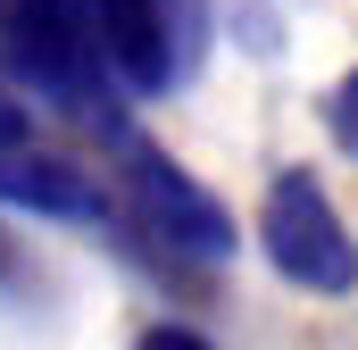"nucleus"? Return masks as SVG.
<instances>
[{
    "label": "nucleus",
    "mask_w": 358,
    "mask_h": 350,
    "mask_svg": "<svg viewBox=\"0 0 358 350\" xmlns=\"http://www.w3.org/2000/svg\"><path fill=\"white\" fill-rule=\"evenodd\" d=\"M0 200H8V209H34V217H76V225H92V217H108V209H117L84 167L50 159V150H34V142L0 159Z\"/></svg>",
    "instance_id": "obj_5"
},
{
    "label": "nucleus",
    "mask_w": 358,
    "mask_h": 350,
    "mask_svg": "<svg viewBox=\"0 0 358 350\" xmlns=\"http://www.w3.org/2000/svg\"><path fill=\"white\" fill-rule=\"evenodd\" d=\"M0 92H8V59H0Z\"/></svg>",
    "instance_id": "obj_8"
},
{
    "label": "nucleus",
    "mask_w": 358,
    "mask_h": 350,
    "mask_svg": "<svg viewBox=\"0 0 358 350\" xmlns=\"http://www.w3.org/2000/svg\"><path fill=\"white\" fill-rule=\"evenodd\" d=\"M117 142V217L150 242V251H167V259L183 267H225L234 259V209L200 183V175L183 167V159H167L159 142H142V134H108Z\"/></svg>",
    "instance_id": "obj_2"
},
{
    "label": "nucleus",
    "mask_w": 358,
    "mask_h": 350,
    "mask_svg": "<svg viewBox=\"0 0 358 350\" xmlns=\"http://www.w3.org/2000/svg\"><path fill=\"white\" fill-rule=\"evenodd\" d=\"M134 350H217V342H208V334H192V326H150Z\"/></svg>",
    "instance_id": "obj_7"
},
{
    "label": "nucleus",
    "mask_w": 358,
    "mask_h": 350,
    "mask_svg": "<svg viewBox=\"0 0 358 350\" xmlns=\"http://www.w3.org/2000/svg\"><path fill=\"white\" fill-rule=\"evenodd\" d=\"M92 34L117 67V84L134 100H167L200 76V50H208V8L200 0H84Z\"/></svg>",
    "instance_id": "obj_4"
},
{
    "label": "nucleus",
    "mask_w": 358,
    "mask_h": 350,
    "mask_svg": "<svg viewBox=\"0 0 358 350\" xmlns=\"http://www.w3.org/2000/svg\"><path fill=\"white\" fill-rule=\"evenodd\" d=\"M0 59H8V84H25L42 108L100 125V134H125L117 117V67L92 34L84 0H0Z\"/></svg>",
    "instance_id": "obj_1"
},
{
    "label": "nucleus",
    "mask_w": 358,
    "mask_h": 350,
    "mask_svg": "<svg viewBox=\"0 0 358 350\" xmlns=\"http://www.w3.org/2000/svg\"><path fill=\"white\" fill-rule=\"evenodd\" d=\"M325 134H334V150H342V159H358V67L325 92Z\"/></svg>",
    "instance_id": "obj_6"
},
{
    "label": "nucleus",
    "mask_w": 358,
    "mask_h": 350,
    "mask_svg": "<svg viewBox=\"0 0 358 350\" xmlns=\"http://www.w3.org/2000/svg\"><path fill=\"white\" fill-rule=\"evenodd\" d=\"M259 251L292 292H317V300H350L358 292V242L334 209V192L308 167H283L259 200Z\"/></svg>",
    "instance_id": "obj_3"
}]
</instances>
